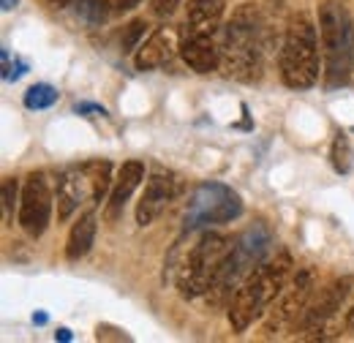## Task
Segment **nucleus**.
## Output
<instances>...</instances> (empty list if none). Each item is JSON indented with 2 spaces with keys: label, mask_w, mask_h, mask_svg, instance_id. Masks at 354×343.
Masks as SVG:
<instances>
[{
  "label": "nucleus",
  "mask_w": 354,
  "mask_h": 343,
  "mask_svg": "<svg viewBox=\"0 0 354 343\" xmlns=\"http://www.w3.org/2000/svg\"><path fill=\"white\" fill-rule=\"evenodd\" d=\"M112 167L109 161H85L80 167H68L57 174L55 199H57V218L68 221L85 202H101L104 194L112 188Z\"/></svg>",
  "instance_id": "nucleus-7"
},
{
  "label": "nucleus",
  "mask_w": 354,
  "mask_h": 343,
  "mask_svg": "<svg viewBox=\"0 0 354 343\" xmlns=\"http://www.w3.org/2000/svg\"><path fill=\"white\" fill-rule=\"evenodd\" d=\"M57 98H60V93L55 90L52 85H33L28 87V93H25V106L28 109H33V112H39V109H49V106H55L57 104Z\"/></svg>",
  "instance_id": "nucleus-19"
},
{
  "label": "nucleus",
  "mask_w": 354,
  "mask_h": 343,
  "mask_svg": "<svg viewBox=\"0 0 354 343\" xmlns=\"http://www.w3.org/2000/svg\"><path fill=\"white\" fill-rule=\"evenodd\" d=\"M74 112H77V115H85V118H93V115H101V118H104V115H106V109H104V106H98V104H88V101L77 104V106H74Z\"/></svg>",
  "instance_id": "nucleus-24"
},
{
  "label": "nucleus",
  "mask_w": 354,
  "mask_h": 343,
  "mask_svg": "<svg viewBox=\"0 0 354 343\" xmlns=\"http://www.w3.org/2000/svg\"><path fill=\"white\" fill-rule=\"evenodd\" d=\"M46 6H52V8H66V6H71L74 0H44Z\"/></svg>",
  "instance_id": "nucleus-27"
},
{
  "label": "nucleus",
  "mask_w": 354,
  "mask_h": 343,
  "mask_svg": "<svg viewBox=\"0 0 354 343\" xmlns=\"http://www.w3.org/2000/svg\"><path fill=\"white\" fill-rule=\"evenodd\" d=\"M142 0H109V8L112 14H123V11H133Z\"/></svg>",
  "instance_id": "nucleus-25"
},
{
  "label": "nucleus",
  "mask_w": 354,
  "mask_h": 343,
  "mask_svg": "<svg viewBox=\"0 0 354 343\" xmlns=\"http://www.w3.org/2000/svg\"><path fill=\"white\" fill-rule=\"evenodd\" d=\"M180 57L196 74L216 71L221 66V46L216 41V33H191V30H183Z\"/></svg>",
  "instance_id": "nucleus-13"
},
{
  "label": "nucleus",
  "mask_w": 354,
  "mask_h": 343,
  "mask_svg": "<svg viewBox=\"0 0 354 343\" xmlns=\"http://www.w3.org/2000/svg\"><path fill=\"white\" fill-rule=\"evenodd\" d=\"M17 191H19L17 177H3V215H6V223H11L14 205H17Z\"/></svg>",
  "instance_id": "nucleus-22"
},
{
  "label": "nucleus",
  "mask_w": 354,
  "mask_h": 343,
  "mask_svg": "<svg viewBox=\"0 0 354 343\" xmlns=\"http://www.w3.org/2000/svg\"><path fill=\"white\" fill-rule=\"evenodd\" d=\"M292 275V257L289 251H278L275 257L259 261L245 281L237 286L229 302V324L234 333H245L257 319H262L272 302L286 289V281Z\"/></svg>",
  "instance_id": "nucleus-2"
},
{
  "label": "nucleus",
  "mask_w": 354,
  "mask_h": 343,
  "mask_svg": "<svg viewBox=\"0 0 354 343\" xmlns=\"http://www.w3.org/2000/svg\"><path fill=\"white\" fill-rule=\"evenodd\" d=\"M270 245H272V237H270V232H267L262 223H257V226H251L248 232H243V234L234 240L232 254L223 261L216 284L210 286L207 302H210L213 308H218L221 302L229 300V297L237 292V286L245 281V275H248L259 261H265Z\"/></svg>",
  "instance_id": "nucleus-6"
},
{
  "label": "nucleus",
  "mask_w": 354,
  "mask_h": 343,
  "mask_svg": "<svg viewBox=\"0 0 354 343\" xmlns=\"http://www.w3.org/2000/svg\"><path fill=\"white\" fill-rule=\"evenodd\" d=\"M354 289V278H335L333 284H327L313 300H310L308 310H306V316H303V322H300V333H303V338H308V341H319V338H324L322 333L327 330V324L338 316V310L344 308V302L346 297L352 295Z\"/></svg>",
  "instance_id": "nucleus-11"
},
{
  "label": "nucleus",
  "mask_w": 354,
  "mask_h": 343,
  "mask_svg": "<svg viewBox=\"0 0 354 343\" xmlns=\"http://www.w3.org/2000/svg\"><path fill=\"white\" fill-rule=\"evenodd\" d=\"M319 33L308 14H295L286 25L278 68L283 85L292 90H308L319 82Z\"/></svg>",
  "instance_id": "nucleus-4"
},
{
  "label": "nucleus",
  "mask_w": 354,
  "mask_h": 343,
  "mask_svg": "<svg viewBox=\"0 0 354 343\" xmlns=\"http://www.w3.org/2000/svg\"><path fill=\"white\" fill-rule=\"evenodd\" d=\"M316 292V270L303 267L292 284H286V289L281 292V297L275 300V308L270 310V319L265 324V338H278L283 333H292L300 327L306 310Z\"/></svg>",
  "instance_id": "nucleus-9"
},
{
  "label": "nucleus",
  "mask_w": 354,
  "mask_h": 343,
  "mask_svg": "<svg viewBox=\"0 0 354 343\" xmlns=\"http://www.w3.org/2000/svg\"><path fill=\"white\" fill-rule=\"evenodd\" d=\"M52 202L55 196H52L46 172H30L19 196V226L25 229L28 237L36 240L46 232L52 218Z\"/></svg>",
  "instance_id": "nucleus-10"
},
{
  "label": "nucleus",
  "mask_w": 354,
  "mask_h": 343,
  "mask_svg": "<svg viewBox=\"0 0 354 343\" xmlns=\"http://www.w3.org/2000/svg\"><path fill=\"white\" fill-rule=\"evenodd\" d=\"M223 17V0H188L185 30L191 33H216Z\"/></svg>",
  "instance_id": "nucleus-16"
},
{
  "label": "nucleus",
  "mask_w": 354,
  "mask_h": 343,
  "mask_svg": "<svg viewBox=\"0 0 354 343\" xmlns=\"http://www.w3.org/2000/svg\"><path fill=\"white\" fill-rule=\"evenodd\" d=\"M180 6V0H153V14L156 17H172Z\"/></svg>",
  "instance_id": "nucleus-23"
},
{
  "label": "nucleus",
  "mask_w": 354,
  "mask_h": 343,
  "mask_svg": "<svg viewBox=\"0 0 354 343\" xmlns=\"http://www.w3.org/2000/svg\"><path fill=\"white\" fill-rule=\"evenodd\" d=\"M33 322H36V324H46V313H36Z\"/></svg>",
  "instance_id": "nucleus-29"
},
{
  "label": "nucleus",
  "mask_w": 354,
  "mask_h": 343,
  "mask_svg": "<svg viewBox=\"0 0 354 343\" xmlns=\"http://www.w3.org/2000/svg\"><path fill=\"white\" fill-rule=\"evenodd\" d=\"M175 55V44H172V36L167 30H153L145 41L139 44L136 55H133V66L136 71H153V68H161L172 60Z\"/></svg>",
  "instance_id": "nucleus-15"
},
{
  "label": "nucleus",
  "mask_w": 354,
  "mask_h": 343,
  "mask_svg": "<svg viewBox=\"0 0 354 343\" xmlns=\"http://www.w3.org/2000/svg\"><path fill=\"white\" fill-rule=\"evenodd\" d=\"M319 44L324 60V85L341 87L349 82L354 68V28L346 6L324 0L319 6Z\"/></svg>",
  "instance_id": "nucleus-3"
},
{
  "label": "nucleus",
  "mask_w": 354,
  "mask_h": 343,
  "mask_svg": "<svg viewBox=\"0 0 354 343\" xmlns=\"http://www.w3.org/2000/svg\"><path fill=\"white\" fill-rule=\"evenodd\" d=\"M221 68L237 82H257L265 66V22L257 6L243 3L221 28Z\"/></svg>",
  "instance_id": "nucleus-1"
},
{
  "label": "nucleus",
  "mask_w": 354,
  "mask_h": 343,
  "mask_svg": "<svg viewBox=\"0 0 354 343\" xmlns=\"http://www.w3.org/2000/svg\"><path fill=\"white\" fill-rule=\"evenodd\" d=\"M243 213V199L223 183H202L185 205V229H202L210 223H229Z\"/></svg>",
  "instance_id": "nucleus-8"
},
{
  "label": "nucleus",
  "mask_w": 354,
  "mask_h": 343,
  "mask_svg": "<svg viewBox=\"0 0 354 343\" xmlns=\"http://www.w3.org/2000/svg\"><path fill=\"white\" fill-rule=\"evenodd\" d=\"M3 8H6V11H11V8H17V0H3Z\"/></svg>",
  "instance_id": "nucleus-30"
},
{
  "label": "nucleus",
  "mask_w": 354,
  "mask_h": 343,
  "mask_svg": "<svg viewBox=\"0 0 354 343\" xmlns=\"http://www.w3.org/2000/svg\"><path fill=\"white\" fill-rule=\"evenodd\" d=\"M145 164L142 161H126L120 169H118V177L112 183V191H109V205H106V218L109 221H118V215L123 213L126 202L133 196V191L145 183Z\"/></svg>",
  "instance_id": "nucleus-14"
},
{
  "label": "nucleus",
  "mask_w": 354,
  "mask_h": 343,
  "mask_svg": "<svg viewBox=\"0 0 354 343\" xmlns=\"http://www.w3.org/2000/svg\"><path fill=\"white\" fill-rule=\"evenodd\" d=\"M71 6H77V14L90 25H101L112 14V8H106L109 0H74Z\"/></svg>",
  "instance_id": "nucleus-20"
},
{
  "label": "nucleus",
  "mask_w": 354,
  "mask_h": 343,
  "mask_svg": "<svg viewBox=\"0 0 354 343\" xmlns=\"http://www.w3.org/2000/svg\"><path fill=\"white\" fill-rule=\"evenodd\" d=\"M95 232H98V221L95 213H85L68 232V243H66V259L68 261H80L88 257L93 243H95Z\"/></svg>",
  "instance_id": "nucleus-17"
},
{
  "label": "nucleus",
  "mask_w": 354,
  "mask_h": 343,
  "mask_svg": "<svg viewBox=\"0 0 354 343\" xmlns=\"http://www.w3.org/2000/svg\"><path fill=\"white\" fill-rule=\"evenodd\" d=\"M346 330H354V305H352V310L346 313Z\"/></svg>",
  "instance_id": "nucleus-28"
},
{
  "label": "nucleus",
  "mask_w": 354,
  "mask_h": 343,
  "mask_svg": "<svg viewBox=\"0 0 354 343\" xmlns=\"http://www.w3.org/2000/svg\"><path fill=\"white\" fill-rule=\"evenodd\" d=\"M232 245L234 240L221 232H205L194 243V248L188 251V257L183 259L177 270V292L183 300H199L210 292L223 261L232 254Z\"/></svg>",
  "instance_id": "nucleus-5"
},
{
  "label": "nucleus",
  "mask_w": 354,
  "mask_h": 343,
  "mask_svg": "<svg viewBox=\"0 0 354 343\" xmlns=\"http://www.w3.org/2000/svg\"><path fill=\"white\" fill-rule=\"evenodd\" d=\"M145 28H147V22H145V19H133L131 25H126V28H123V33H120V49H123V52H133V49H139L142 36H145Z\"/></svg>",
  "instance_id": "nucleus-21"
},
{
  "label": "nucleus",
  "mask_w": 354,
  "mask_h": 343,
  "mask_svg": "<svg viewBox=\"0 0 354 343\" xmlns=\"http://www.w3.org/2000/svg\"><path fill=\"white\" fill-rule=\"evenodd\" d=\"M330 161H333V169L338 174H349L354 167V150H352V142L344 131L335 133L333 139V147H330Z\"/></svg>",
  "instance_id": "nucleus-18"
},
{
  "label": "nucleus",
  "mask_w": 354,
  "mask_h": 343,
  "mask_svg": "<svg viewBox=\"0 0 354 343\" xmlns=\"http://www.w3.org/2000/svg\"><path fill=\"white\" fill-rule=\"evenodd\" d=\"M55 341H71V330H66V327H60V330L55 333Z\"/></svg>",
  "instance_id": "nucleus-26"
},
{
  "label": "nucleus",
  "mask_w": 354,
  "mask_h": 343,
  "mask_svg": "<svg viewBox=\"0 0 354 343\" xmlns=\"http://www.w3.org/2000/svg\"><path fill=\"white\" fill-rule=\"evenodd\" d=\"M180 188H183V180L177 177L175 172L169 169L150 172L147 183H145V191L139 196V205H136V223L139 226H150L158 215L175 202Z\"/></svg>",
  "instance_id": "nucleus-12"
}]
</instances>
